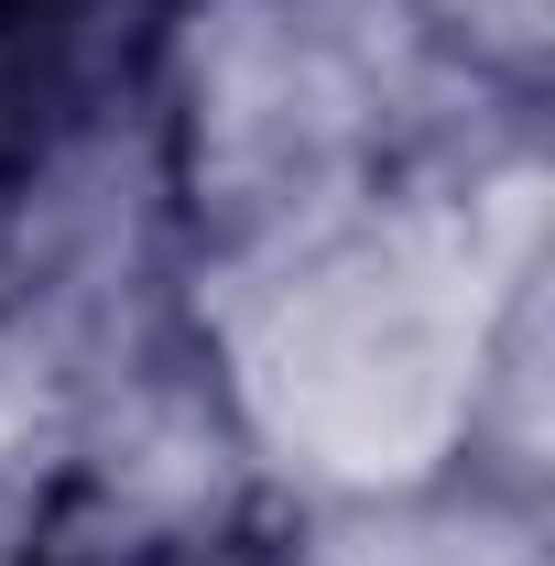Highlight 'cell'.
<instances>
[{"mask_svg":"<svg viewBox=\"0 0 555 566\" xmlns=\"http://www.w3.org/2000/svg\"><path fill=\"white\" fill-rule=\"evenodd\" d=\"M153 33H164V0H0V98L87 109L153 55Z\"/></svg>","mask_w":555,"mask_h":566,"instance_id":"6da1fadb","label":"cell"},{"mask_svg":"<svg viewBox=\"0 0 555 566\" xmlns=\"http://www.w3.org/2000/svg\"><path fill=\"white\" fill-rule=\"evenodd\" d=\"M22 566H283V545L240 512L197 501H142V491H66L44 512Z\"/></svg>","mask_w":555,"mask_h":566,"instance_id":"7a4b0ae2","label":"cell"}]
</instances>
